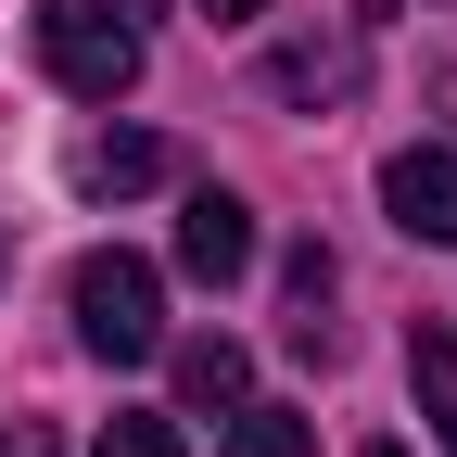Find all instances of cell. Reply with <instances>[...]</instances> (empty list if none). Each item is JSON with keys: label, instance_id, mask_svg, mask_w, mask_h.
Listing matches in <instances>:
<instances>
[{"label": "cell", "instance_id": "7", "mask_svg": "<svg viewBox=\"0 0 457 457\" xmlns=\"http://www.w3.org/2000/svg\"><path fill=\"white\" fill-rule=\"evenodd\" d=\"M267 89H279V102H343V89H356V38H293V51H267Z\"/></svg>", "mask_w": 457, "mask_h": 457}, {"label": "cell", "instance_id": "4", "mask_svg": "<svg viewBox=\"0 0 457 457\" xmlns=\"http://www.w3.org/2000/svg\"><path fill=\"white\" fill-rule=\"evenodd\" d=\"M179 267L204 279V293H228V279L254 267V204L242 191H191L179 204Z\"/></svg>", "mask_w": 457, "mask_h": 457}, {"label": "cell", "instance_id": "12", "mask_svg": "<svg viewBox=\"0 0 457 457\" xmlns=\"http://www.w3.org/2000/svg\"><path fill=\"white\" fill-rule=\"evenodd\" d=\"M0 457H64V432L51 420H0Z\"/></svg>", "mask_w": 457, "mask_h": 457}, {"label": "cell", "instance_id": "8", "mask_svg": "<svg viewBox=\"0 0 457 457\" xmlns=\"http://www.w3.org/2000/svg\"><path fill=\"white\" fill-rule=\"evenodd\" d=\"M228 457H318V420H305V407H254V394H242V407H228Z\"/></svg>", "mask_w": 457, "mask_h": 457}, {"label": "cell", "instance_id": "6", "mask_svg": "<svg viewBox=\"0 0 457 457\" xmlns=\"http://www.w3.org/2000/svg\"><path fill=\"white\" fill-rule=\"evenodd\" d=\"M242 394H254V356H242V343H228V330H191L179 343V407H242Z\"/></svg>", "mask_w": 457, "mask_h": 457}, {"label": "cell", "instance_id": "15", "mask_svg": "<svg viewBox=\"0 0 457 457\" xmlns=\"http://www.w3.org/2000/svg\"><path fill=\"white\" fill-rule=\"evenodd\" d=\"M128 13H140V0H128Z\"/></svg>", "mask_w": 457, "mask_h": 457}, {"label": "cell", "instance_id": "14", "mask_svg": "<svg viewBox=\"0 0 457 457\" xmlns=\"http://www.w3.org/2000/svg\"><path fill=\"white\" fill-rule=\"evenodd\" d=\"M369 457H407V445H369Z\"/></svg>", "mask_w": 457, "mask_h": 457}, {"label": "cell", "instance_id": "10", "mask_svg": "<svg viewBox=\"0 0 457 457\" xmlns=\"http://www.w3.org/2000/svg\"><path fill=\"white\" fill-rule=\"evenodd\" d=\"M279 293H293V343H305V356H330V254H318V242L279 267Z\"/></svg>", "mask_w": 457, "mask_h": 457}, {"label": "cell", "instance_id": "2", "mask_svg": "<svg viewBox=\"0 0 457 457\" xmlns=\"http://www.w3.org/2000/svg\"><path fill=\"white\" fill-rule=\"evenodd\" d=\"M38 64L64 77L77 102H114V89H140L153 38H140L128 0H51V13H38Z\"/></svg>", "mask_w": 457, "mask_h": 457}, {"label": "cell", "instance_id": "5", "mask_svg": "<svg viewBox=\"0 0 457 457\" xmlns=\"http://www.w3.org/2000/svg\"><path fill=\"white\" fill-rule=\"evenodd\" d=\"M64 179H77L89 204H128V191L165 179V140H153V128H89V140L64 153Z\"/></svg>", "mask_w": 457, "mask_h": 457}, {"label": "cell", "instance_id": "13", "mask_svg": "<svg viewBox=\"0 0 457 457\" xmlns=\"http://www.w3.org/2000/svg\"><path fill=\"white\" fill-rule=\"evenodd\" d=\"M267 13V0H204V26H254Z\"/></svg>", "mask_w": 457, "mask_h": 457}, {"label": "cell", "instance_id": "3", "mask_svg": "<svg viewBox=\"0 0 457 457\" xmlns=\"http://www.w3.org/2000/svg\"><path fill=\"white\" fill-rule=\"evenodd\" d=\"M381 216L407 228V242H432V254H457V153H394L381 165Z\"/></svg>", "mask_w": 457, "mask_h": 457}, {"label": "cell", "instance_id": "9", "mask_svg": "<svg viewBox=\"0 0 457 457\" xmlns=\"http://www.w3.org/2000/svg\"><path fill=\"white\" fill-rule=\"evenodd\" d=\"M407 381H420V420H432L445 457H457V330H420V343H407Z\"/></svg>", "mask_w": 457, "mask_h": 457}, {"label": "cell", "instance_id": "1", "mask_svg": "<svg viewBox=\"0 0 457 457\" xmlns=\"http://www.w3.org/2000/svg\"><path fill=\"white\" fill-rule=\"evenodd\" d=\"M64 305H77V343L102 369H140L153 343H165V279H153V254H128V242H102V254H77V279H64Z\"/></svg>", "mask_w": 457, "mask_h": 457}, {"label": "cell", "instance_id": "11", "mask_svg": "<svg viewBox=\"0 0 457 457\" xmlns=\"http://www.w3.org/2000/svg\"><path fill=\"white\" fill-rule=\"evenodd\" d=\"M89 457H179V420H102Z\"/></svg>", "mask_w": 457, "mask_h": 457}]
</instances>
